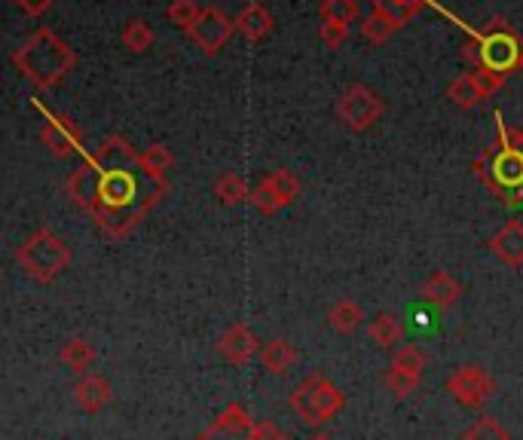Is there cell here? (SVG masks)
<instances>
[{
  "label": "cell",
  "mask_w": 523,
  "mask_h": 440,
  "mask_svg": "<svg viewBox=\"0 0 523 440\" xmlns=\"http://www.w3.org/2000/svg\"><path fill=\"white\" fill-rule=\"evenodd\" d=\"M166 193L169 181L153 175L123 135L104 138L98 150L83 153L80 169L68 178L71 202L111 239H126Z\"/></svg>",
  "instance_id": "cell-1"
},
{
  "label": "cell",
  "mask_w": 523,
  "mask_h": 440,
  "mask_svg": "<svg viewBox=\"0 0 523 440\" xmlns=\"http://www.w3.org/2000/svg\"><path fill=\"white\" fill-rule=\"evenodd\" d=\"M13 65L37 89H52L77 68V52L56 31L37 28L19 49H13Z\"/></svg>",
  "instance_id": "cell-2"
},
{
  "label": "cell",
  "mask_w": 523,
  "mask_h": 440,
  "mask_svg": "<svg viewBox=\"0 0 523 440\" xmlns=\"http://www.w3.org/2000/svg\"><path fill=\"white\" fill-rule=\"evenodd\" d=\"M462 59L472 62L475 68H487L508 77L520 68L523 37L505 22V16H493L481 31L468 34V40L462 43Z\"/></svg>",
  "instance_id": "cell-3"
},
{
  "label": "cell",
  "mask_w": 523,
  "mask_h": 440,
  "mask_svg": "<svg viewBox=\"0 0 523 440\" xmlns=\"http://www.w3.org/2000/svg\"><path fill=\"white\" fill-rule=\"evenodd\" d=\"M16 263L31 275L34 282H52L68 269L71 263V248L52 233V230H34L19 248H16Z\"/></svg>",
  "instance_id": "cell-4"
},
{
  "label": "cell",
  "mask_w": 523,
  "mask_h": 440,
  "mask_svg": "<svg viewBox=\"0 0 523 440\" xmlns=\"http://www.w3.org/2000/svg\"><path fill=\"white\" fill-rule=\"evenodd\" d=\"M288 407L306 425H325V422H331L346 407V398H343V392L337 389V385L328 376L309 373V376L300 379V385L291 392Z\"/></svg>",
  "instance_id": "cell-5"
},
{
  "label": "cell",
  "mask_w": 523,
  "mask_h": 440,
  "mask_svg": "<svg viewBox=\"0 0 523 440\" xmlns=\"http://www.w3.org/2000/svg\"><path fill=\"white\" fill-rule=\"evenodd\" d=\"M383 114H386L383 98L364 83H352L337 98V117L349 132H368L374 123H380Z\"/></svg>",
  "instance_id": "cell-6"
},
{
  "label": "cell",
  "mask_w": 523,
  "mask_h": 440,
  "mask_svg": "<svg viewBox=\"0 0 523 440\" xmlns=\"http://www.w3.org/2000/svg\"><path fill=\"white\" fill-rule=\"evenodd\" d=\"M447 392L453 395V401L465 410H478L484 407L493 395H496V382L487 370H481L478 364H462L453 370V376L447 379Z\"/></svg>",
  "instance_id": "cell-7"
},
{
  "label": "cell",
  "mask_w": 523,
  "mask_h": 440,
  "mask_svg": "<svg viewBox=\"0 0 523 440\" xmlns=\"http://www.w3.org/2000/svg\"><path fill=\"white\" fill-rule=\"evenodd\" d=\"M190 37V43L196 49H202L205 55H215L221 46H227V40L236 34V19H230L224 10L218 7H202L196 25L190 31H184Z\"/></svg>",
  "instance_id": "cell-8"
},
{
  "label": "cell",
  "mask_w": 523,
  "mask_h": 440,
  "mask_svg": "<svg viewBox=\"0 0 523 440\" xmlns=\"http://www.w3.org/2000/svg\"><path fill=\"white\" fill-rule=\"evenodd\" d=\"M251 431H254L251 413L245 410V404L233 401L221 410V416L212 425L196 434V440H251Z\"/></svg>",
  "instance_id": "cell-9"
},
{
  "label": "cell",
  "mask_w": 523,
  "mask_h": 440,
  "mask_svg": "<svg viewBox=\"0 0 523 440\" xmlns=\"http://www.w3.org/2000/svg\"><path fill=\"white\" fill-rule=\"evenodd\" d=\"M260 349H264V346L257 343L254 330L248 324H242V321L230 324L224 334L218 337V355L224 361H230L233 367H245L251 358H260Z\"/></svg>",
  "instance_id": "cell-10"
},
{
  "label": "cell",
  "mask_w": 523,
  "mask_h": 440,
  "mask_svg": "<svg viewBox=\"0 0 523 440\" xmlns=\"http://www.w3.org/2000/svg\"><path fill=\"white\" fill-rule=\"evenodd\" d=\"M40 141L56 153V156H71L74 150H83L80 129L68 117H52L46 114V123L40 129Z\"/></svg>",
  "instance_id": "cell-11"
},
{
  "label": "cell",
  "mask_w": 523,
  "mask_h": 440,
  "mask_svg": "<svg viewBox=\"0 0 523 440\" xmlns=\"http://www.w3.org/2000/svg\"><path fill=\"white\" fill-rule=\"evenodd\" d=\"M273 25H276L273 13H270L264 4H260V0H251V4H245V7L236 13V31H239L245 40H251V43L267 40L270 31H273Z\"/></svg>",
  "instance_id": "cell-12"
},
{
  "label": "cell",
  "mask_w": 523,
  "mask_h": 440,
  "mask_svg": "<svg viewBox=\"0 0 523 440\" xmlns=\"http://www.w3.org/2000/svg\"><path fill=\"white\" fill-rule=\"evenodd\" d=\"M459 294H462V285L453 279V275L447 272V269H438V272H432L429 279L423 282V288H420V297H423V303H429V306H435L438 312H444V309H450L456 300H459Z\"/></svg>",
  "instance_id": "cell-13"
},
{
  "label": "cell",
  "mask_w": 523,
  "mask_h": 440,
  "mask_svg": "<svg viewBox=\"0 0 523 440\" xmlns=\"http://www.w3.org/2000/svg\"><path fill=\"white\" fill-rule=\"evenodd\" d=\"M74 398H77V404H80L86 413H101L104 407L111 404L114 389H111V382L104 379V376H98V373H86V376H80V382H77Z\"/></svg>",
  "instance_id": "cell-14"
},
{
  "label": "cell",
  "mask_w": 523,
  "mask_h": 440,
  "mask_svg": "<svg viewBox=\"0 0 523 440\" xmlns=\"http://www.w3.org/2000/svg\"><path fill=\"white\" fill-rule=\"evenodd\" d=\"M490 251L505 263V266H523V224L520 220H508V224L490 239Z\"/></svg>",
  "instance_id": "cell-15"
},
{
  "label": "cell",
  "mask_w": 523,
  "mask_h": 440,
  "mask_svg": "<svg viewBox=\"0 0 523 440\" xmlns=\"http://www.w3.org/2000/svg\"><path fill=\"white\" fill-rule=\"evenodd\" d=\"M447 98L456 104V107H462V110H472V107H478L484 98H490L487 92H484V86L478 83V77H475V71L472 74H459L450 86H447Z\"/></svg>",
  "instance_id": "cell-16"
},
{
  "label": "cell",
  "mask_w": 523,
  "mask_h": 440,
  "mask_svg": "<svg viewBox=\"0 0 523 440\" xmlns=\"http://www.w3.org/2000/svg\"><path fill=\"white\" fill-rule=\"evenodd\" d=\"M260 364H264V370L273 376H285L297 364V349L288 340H270L260 349Z\"/></svg>",
  "instance_id": "cell-17"
},
{
  "label": "cell",
  "mask_w": 523,
  "mask_h": 440,
  "mask_svg": "<svg viewBox=\"0 0 523 440\" xmlns=\"http://www.w3.org/2000/svg\"><path fill=\"white\" fill-rule=\"evenodd\" d=\"M361 321H364V312H361V306L355 300H340L328 312V324L337 330V334H343V337L355 334V330L361 327Z\"/></svg>",
  "instance_id": "cell-18"
},
{
  "label": "cell",
  "mask_w": 523,
  "mask_h": 440,
  "mask_svg": "<svg viewBox=\"0 0 523 440\" xmlns=\"http://www.w3.org/2000/svg\"><path fill=\"white\" fill-rule=\"evenodd\" d=\"M423 4H426V0H374V13H380L392 25L404 28L416 13L423 10Z\"/></svg>",
  "instance_id": "cell-19"
},
{
  "label": "cell",
  "mask_w": 523,
  "mask_h": 440,
  "mask_svg": "<svg viewBox=\"0 0 523 440\" xmlns=\"http://www.w3.org/2000/svg\"><path fill=\"white\" fill-rule=\"evenodd\" d=\"M264 184H267V187H270V193L276 196L279 208L294 205V202H297V196H300V181H297V175H294V172H288V169H276V172H270V175L264 178Z\"/></svg>",
  "instance_id": "cell-20"
},
{
  "label": "cell",
  "mask_w": 523,
  "mask_h": 440,
  "mask_svg": "<svg viewBox=\"0 0 523 440\" xmlns=\"http://www.w3.org/2000/svg\"><path fill=\"white\" fill-rule=\"evenodd\" d=\"M59 358H62V364H65L71 373L86 376V373H89V367H92L95 352H92V346H89L83 337H71V340H65V346H62Z\"/></svg>",
  "instance_id": "cell-21"
},
{
  "label": "cell",
  "mask_w": 523,
  "mask_h": 440,
  "mask_svg": "<svg viewBox=\"0 0 523 440\" xmlns=\"http://www.w3.org/2000/svg\"><path fill=\"white\" fill-rule=\"evenodd\" d=\"M401 337H404V327H401V321H398L395 315L380 312V315L371 321V340H374L380 349H398Z\"/></svg>",
  "instance_id": "cell-22"
},
{
  "label": "cell",
  "mask_w": 523,
  "mask_h": 440,
  "mask_svg": "<svg viewBox=\"0 0 523 440\" xmlns=\"http://www.w3.org/2000/svg\"><path fill=\"white\" fill-rule=\"evenodd\" d=\"M215 196L224 202V205H239L245 199H251V187L236 175V172H227L215 181Z\"/></svg>",
  "instance_id": "cell-23"
},
{
  "label": "cell",
  "mask_w": 523,
  "mask_h": 440,
  "mask_svg": "<svg viewBox=\"0 0 523 440\" xmlns=\"http://www.w3.org/2000/svg\"><path fill=\"white\" fill-rule=\"evenodd\" d=\"M423 376L420 373H410V370H401V367H389L386 370V389L395 395V398H410L416 389H420Z\"/></svg>",
  "instance_id": "cell-24"
},
{
  "label": "cell",
  "mask_w": 523,
  "mask_h": 440,
  "mask_svg": "<svg viewBox=\"0 0 523 440\" xmlns=\"http://www.w3.org/2000/svg\"><path fill=\"white\" fill-rule=\"evenodd\" d=\"M153 28L144 22V19H132V22H126V28H123V46L129 49V52H147L150 46H153Z\"/></svg>",
  "instance_id": "cell-25"
},
{
  "label": "cell",
  "mask_w": 523,
  "mask_h": 440,
  "mask_svg": "<svg viewBox=\"0 0 523 440\" xmlns=\"http://www.w3.org/2000/svg\"><path fill=\"white\" fill-rule=\"evenodd\" d=\"M462 440H511L508 428L496 422L493 416H481L472 428L462 434Z\"/></svg>",
  "instance_id": "cell-26"
},
{
  "label": "cell",
  "mask_w": 523,
  "mask_h": 440,
  "mask_svg": "<svg viewBox=\"0 0 523 440\" xmlns=\"http://www.w3.org/2000/svg\"><path fill=\"white\" fill-rule=\"evenodd\" d=\"M392 367H401V370H410V373H420V376H423V370H426V355H423V349L416 346V343H404V346L395 349Z\"/></svg>",
  "instance_id": "cell-27"
},
{
  "label": "cell",
  "mask_w": 523,
  "mask_h": 440,
  "mask_svg": "<svg viewBox=\"0 0 523 440\" xmlns=\"http://www.w3.org/2000/svg\"><path fill=\"white\" fill-rule=\"evenodd\" d=\"M322 19L352 25L358 19V4L355 0H322Z\"/></svg>",
  "instance_id": "cell-28"
},
{
  "label": "cell",
  "mask_w": 523,
  "mask_h": 440,
  "mask_svg": "<svg viewBox=\"0 0 523 440\" xmlns=\"http://www.w3.org/2000/svg\"><path fill=\"white\" fill-rule=\"evenodd\" d=\"M141 159H144V165H147L153 175H163V178H166V172L175 165V156H172V150L166 144H150L141 153Z\"/></svg>",
  "instance_id": "cell-29"
},
{
  "label": "cell",
  "mask_w": 523,
  "mask_h": 440,
  "mask_svg": "<svg viewBox=\"0 0 523 440\" xmlns=\"http://www.w3.org/2000/svg\"><path fill=\"white\" fill-rule=\"evenodd\" d=\"M199 13L202 10L196 7V0H172L169 10H166V16L172 19V25H178L181 31H190L196 25Z\"/></svg>",
  "instance_id": "cell-30"
},
{
  "label": "cell",
  "mask_w": 523,
  "mask_h": 440,
  "mask_svg": "<svg viewBox=\"0 0 523 440\" xmlns=\"http://www.w3.org/2000/svg\"><path fill=\"white\" fill-rule=\"evenodd\" d=\"M395 31H398V25H392L380 13H371L368 19L361 22V34H364V40H371V43H386Z\"/></svg>",
  "instance_id": "cell-31"
},
{
  "label": "cell",
  "mask_w": 523,
  "mask_h": 440,
  "mask_svg": "<svg viewBox=\"0 0 523 440\" xmlns=\"http://www.w3.org/2000/svg\"><path fill=\"white\" fill-rule=\"evenodd\" d=\"M248 202H251L260 214H264V217H273L276 211H282L279 202H276V196L270 193V187H267L264 181H260V184L251 190V199H248Z\"/></svg>",
  "instance_id": "cell-32"
},
{
  "label": "cell",
  "mask_w": 523,
  "mask_h": 440,
  "mask_svg": "<svg viewBox=\"0 0 523 440\" xmlns=\"http://www.w3.org/2000/svg\"><path fill=\"white\" fill-rule=\"evenodd\" d=\"M319 37H322V43H325L328 49H337V46L346 43V37H349V25H340V22H328V19H322V25H319Z\"/></svg>",
  "instance_id": "cell-33"
},
{
  "label": "cell",
  "mask_w": 523,
  "mask_h": 440,
  "mask_svg": "<svg viewBox=\"0 0 523 440\" xmlns=\"http://www.w3.org/2000/svg\"><path fill=\"white\" fill-rule=\"evenodd\" d=\"M435 306H413L410 309V321H407V327L410 330H429V327H435Z\"/></svg>",
  "instance_id": "cell-34"
},
{
  "label": "cell",
  "mask_w": 523,
  "mask_h": 440,
  "mask_svg": "<svg viewBox=\"0 0 523 440\" xmlns=\"http://www.w3.org/2000/svg\"><path fill=\"white\" fill-rule=\"evenodd\" d=\"M251 440H288V434H285V431H282L276 422H270V419H260V422H254Z\"/></svg>",
  "instance_id": "cell-35"
},
{
  "label": "cell",
  "mask_w": 523,
  "mask_h": 440,
  "mask_svg": "<svg viewBox=\"0 0 523 440\" xmlns=\"http://www.w3.org/2000/svg\"><path fill=\"white\" fill-rule=\"evenodd\" d=\"M475 77H478V83L484 86V92H487V95H493L496 89H502V86H505V77H502V74H496V71H487V68H475Z\"/></svg>",
  "instance_id": "cell-36"
},
{
  "label": "cell",
  "mask_w": 523,
  "mask_h": 440,
  "mask_svg": "<svg viewBox=\"0 0 523 440\" xmlns=\"http://www.w3.org/2000/svg\"><path fill=\"white\" fill-rule=\"evenodd\" d=\"M16 7H19L25 16H34V19H37V16H43V13L52 7V0H16Z\"/></svg>",
  "instance_id": "cell-37"
},
{
  "label": "cell",
  "mask_w": 523,
  "mask_h": 440,
  "mask_svg": "<svg viewBox=\"0 0 523 440\" xmlns=\"http://www.w3.org/2000/svg\"><path fill=\"white\" fill-rule=\"evenodd\" d=\"M517 147L523 150V129H517Z\"/></svg>",
  "instance_id": "cell-38"
},
{
  "label": "cell",
  "mask_w": 523,
  "mask_h": 440,
  "mask_svg": "<svg viewBox=\"0 0 523 440\" xmlns=\"http://www.w3.org/2000/svg\"><path fill=\"white\" fill-rule=\"evenodd\" d=\"M309 440H331L328 434H316V437H309Z\"/></svg>",
  "instance_id": "cell-39"
},
{
  "label": "cell",
  "mask_w": 523,
  "mask_h": 440,
  "mask_svg": "<svg viewBox=\"0 0 523 440\" xmlns=\"http://www.w3.org/2000/svg\"><path fill=\"white\" fill-rule=\"evenodd\" d=\"M520 71H523V59H520Z\"/></svg>",
  "instance_id": "cell-40"
}]
</instances>
